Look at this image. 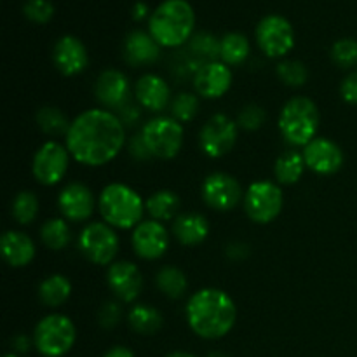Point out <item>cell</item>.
Masks as SVG:
<instances>
[{"label": "cell", "mask_w": 357, "mask_h": 357, "mask_svg": "<svg viewBox=\"0 0 357 357\" xmlns=\"http://www.w3.org/2000/svg\"><path fill=\"white\" fill-rule=\"evenodd\" d=\"M126 129L121 119L108 110L91 108L72 121L66 135V149L84 166H105L121 153Z\"/></svg>", "instance_id": "cell-1"}, {"label": "cell", "mask_w": 357, "mask_h": 357, "mask_svg": "<svg viewBox=\"0 0 357 357\" xmlns=\"http://www.w3.org/2000/svg\"><path fill=\"white\" fill-rule=\"evenodd\" d=\"M237 319V307L225 291L202 288L187 303V321L195 335L216 340L230 333Z\"/></svg>", "instance_id": "cell-2"}, {"label": "cell", "mask_w": 357, "mask_h": 357, "mask_svg": "<svg viewBox=\"0 0 357 357\" xmlns=\"http://www.w3.org/2000/svg\"><path fill=\"white\" fill-rule=\"evenodd\" d=\"M195 13L187 0H164L149 20L150 35L160 47H180L194 33Z\"/></svg>", "instance_id": "cell-3"}, {"label": "cell", "mask_w": 357, "mask_h": 357, "mask_svg": "<svg viewBox=\"0 0 357 357\" xmlns=\"http://www.w3.org/2000/svg\"><path fill=\"white\" fill-rule=\"evenodd\" d=\"M98 209L105 223L114 229H136L142 223L145 202L138 192L124 183H110L101 190Z\"/></svg>", "instance_id": "cell-4"}, {"label": "cell", "mask_w": 357, "mask_h": 357, "mask_svg": "<svg viewBox=\"0 0 357 357\" xmlns=\"http://www.w3.org/2000/svg\"><path fill=\"white\" fill-rule=\"evenodd\" d=\"M319 122L317 105L307 96H295L282 107L279 115V131L289 145L305 149L312 139H316Z\"/></svg>", "instance_id": "cell-5"}, {"label": "cell", "mask_w": 357, "mask_h": 357, "mask_svg": "<svg viewBox=\"0 0 357 357\" xmlns=\"http://www.w3.org/2000/svg\"><path fill=\"white\" fill-rule=\"evenodd\" d=\"M77 338L75 324L63 314H51L38 321L33 331V344L44 357H61L73 347Z\"/></svg>", "instance_id": "cell-6"}, {"label": "cell", "mask_w": 357, "mask_h": 357, "mask_svg": "<svg viewBox=\"0 0 357 357\" xmlns=\"http://www.w3.org/2000/svg\"><path fill=\"white\" fill-rule=\"evenodd\" d=\"M142 136L157 159H173L183 146V126L173 117H153L143 126Z\"/></svg>", "instance_id": "cell-7"}, {"label": "cell", "mask_w": 357, "mask_h": 357, "mask_svg": "<svg viewBox=\"0 0 357 357\" xmlns=\"http://www.w3.org/2000/svg\"><path fill=\"white\" fill-rule=\"evenodd\" d=\"M284 197L278 183L267 180L255 181L244 194V211L251 222L258 225H267L274 222L282 211Z\"/></svg>", "instance_id": "cell-8"}, {"label": "cell", "mask_w": 357, "mask_h": 357, "mask_svg": "<svg viewBox=\"0 0 357 357\" xmlns=\"http://www.w3.org/2000/svg\"><path fill=\"white\" fill-rule=\"evenodd\" d=\"M119 236L108 223H89L79 236V250L96 265H110L119 253Z\"/></svg>", "instance_id": "cell-9"}, {"label": "cell", "mask_w": 357, "mask_h": 357, "mask_svg": "<svg viewBox=\"0 0 357 357\" xmlns=\"http://www.w3.org/2000/svg\"><path fill=\"white\" fill-rule=\"evenodd\" d=\"M237 122L229 115L216 114L202 126L199 132V145L209 159L227 155L237 143Z\"/></svg>", "instance_id": "cell-10"}, {"label": "cell", "mask_w": 357, "mask_h": 357, "mask_svg": "<svg viewBox=\"0 0 357 357\" xmlns=\"http://www.w3.org/2000/svg\"><path fill=\"white\" fill-rule=\"evenodd\" d=\"M257 42L268 58H282L295 47V31L286 17L268 14L258 23Z\"/></svg>", "instance_id": "cell-11"}, {"label": "cell", "mask_w": 357, "mask_h": 357, "mask_svg": "<svg viewBox=\"0 0 357 357\" xmlns=\"http://www.w3.org/2000/svg\"><path fill=\"white\" fill-rule=\"evenodd\" d=\"M70 164V152L58 142H47L37 150L31 164L35 180L45 187L59 183L65 178Z\"/></svg>", "instance_id": "cell-12"}, {"label": "cell", "mask_w": 357, "mask_h": 357, "mask_svg": "<svg viewBox=\"0 0 357 357\" xmlns=\"http://www.w3.org/2000/svg\"><path fill=\"white\" fill-rule=\"evenodd\" d=\"M202 199L215 211H232L243 199V188L230 174L213 173L202 183Z\"/></svg>", "instance_id": "cell-13"}, {"label": "cell", "mask_w": 357, "mask_h": 357, "mask_svg": "<svg viewBox=\"0 0 357 357\" xmlns=\"http://www.w3.org/2000/svg\"><path fill=\"white\" fill-rule=\"evenodd\" d=\"M132 250L143 260H159L169 248V234L157 220L142 222L132 232Z\"/></svg>", "instance_id": "cell-14"}, {"label": "cell", "mask_w": 357, "mask_h": 357, "mask_svg": "<svg viewBox=\"0 0 357 357\" xmlns=\"http://www.w3.org/2000/svg\"><path fill=\"white\" fill-rule=\"evenodd\" d=\"M303 159L310 171L323 176L338 173L344 166V152L328 138H316L303 149Z\"/></svg>", "instance_id": "cell-15"}, {"label": "cell", "mask_w": 357, "mask_h": 357, "mask_svg": "<svg viewBox=\"0 0 357 357\" xmlns=\"http://www.w3.org/2000/svg\"><path fill=\"white\" fill-rule=\"evenodd\" d=\"M58 208L61 215L65 216V220L84 222V220H89L94 213L96 199H94V194L87 185L73 181L59 192Z\"/></svg>", "instance_id": "cell-16"}, {"label": "cell", "mask_w": 357, "mask_h": 357, "mask_svg": "<svg viewBox=\"0 0 357 357\" xmlns=\"http://www.w3.org/2000/svg\"><path fill=\"white\" fill-rule=\"evenodd\" d=\"M232 86V72L223 61H209L194 75L195 93L208 100H218Z\"/></svg>", "instance_id": "cell-17"}, {"label": "cell", "mask_w": 357, "mask_h": 357, "mask_svg": "<svg viewBox=\"0 0 357 357\" xmlns=\"http://www.w3.org/2000/svg\"><path fill=\"white\" fill-rule=\"evenodd\" d=\"M107 281L114 295L121 302L132 303L143 288V278L139 268L131 261H115L108 267Z\"/></svg>", "instance_id": "cell-18"}, {"label": "cell", "mask_w": 357, "mask_h": 357, "mask_svg": "<svg viewBox=\"0 0 357 357\" xmlns=\"http://www.w3.org/2000/svg\"><path fill=\"white\" fill-rule=\"evenodd\" d=\"M52 58H54L56 68L66 77L82 73L87 68V63H89L86 45L73 35H65V37L56 42Z\"/></svg>", "instance_id": "cell-19"}, {"label": "cell", "mask_w": 357, "mask_h": 357, "mask_svg": "<svg viewBox=\"0 0 357 357\" xmlns=\"http://www.w3.org/2000/svg\"><path fill=\"white\" fill-rule=\"evenodd\" d=\"M94 93L103 107L119 110L122 105L129 101V79L121 70H103L96 80Z\"/></svg>", "instance_id": "cell-20"}, {"label": "cell", "mask_w": 357, "mask_h": 357, "mask_svg": "<svg viewBox=\"0 0 357 357\" xmlns=\"http://www.w3.org/2000/svg\"><path fill=\"white\" fill-rule=\"evenodd\" d=\"M135 96L143 108L159 114L169 103L171 91L162 77L155 73H145L136 80Z\"/></svg>", "instance_id": "cell-21"}, {"label": "cell", "mask_w": 357, "mask_h": 357, "mask_svg": "<svg viewBox=\"0 0 357 357\" xmlns=\"http://www.w3.org/2000/svg\"><path fill=\"white\" fill-rule=\"evenodd\" d=\"M160 45L150 33L135 30L124 40V58L132 66L152 65L159 59Z\"/></svg>", "instance_id": "cell-22"}, {"label": "cell", "mask_w": 357, "mask_h": 357, "mask_svg": "<svg viewBox=\"0 0 357 357\" xmlns=\"http://www.w3.org/2000/svg\"><path fill=\"white\" fill-rule=\"evenodd\" d=\"M2 255L7 264L14 268L26 267L35 258V244L26 234L17 232V230H9L2 236L0 241Z\"/></svg>", "instance_id": "cell-23"}, {"label": "cell", "mask_w": 357, "mask_h": 357, "mask_svg": "<svg viewBox=\"0 0 357 357\" xmlns=\"http://www.w3.org/2000/svg\"><path fill=\"white\" fill-rule=\"evenodd\" d=\"M173 236L183 246H197L209 236V223L201 213H183L173 222Z\"/></svg>", "instance_id": "cell-24"}, {"label": "cell", "mask_w": 357, "mask_h": 357, "mask_svg": "<svg viewBox=\"0 0 357 357\" xmlns=\"http://www.w3.org/2000/svg\"><path fill=\"white\" fill-rule=\"evenodd\" d=\"M72 295V282L63 274H52L38 286V298L49 309H58Z\"/></svg>", "instance_id": "cell-25"}, {"label": "cell", "mask_w": 357, "mask_h": 357, "mask_svg": "<svg viewBox=\"0 0 357 357\" xmlns=\"http://www.w3.org/2000/svg\"><path fill=\"white\" fill-rule=\"evenodd\" d=\"M181 201L176 192L173 190H159L150 195L145 202L146 211L150 213L157 222H167V220H176L178 211H180Z\"/></svg>", "instance_id": "cell-26"}, {"label": "cell", "mask_w": 357, "mask_h": 357, "mask_svg": "<svg viewBox=\"0 0 357 357\" xmlns=\"http://www.w3.org/2000/svg\"><path fill=\"white\" fill-rule=\"evenodd\" d=\"M250 40L239 31H230L220 40V59L229 66L243 65L250 56Z\"/></svg>", "instance_id": "cell-27"}, {"label": "cell", "mask_w": 357, "mask_h": 357, "mask_svg": "<svg viewBox=\"0 0 357 357\" xmlns=\"http://www.w3.org/2000/svg\"><path fill=\"white\" fill-rule=\"evenodd\" d=\"M305 167L307 164L305 159H303V153L295 152V150H288V152H284L275 160V180L281 185H295L303 176Z\"/></svg>", "instance_id": "cell-28"}, {"label": "cell", "mask_w": 357, "mask_h": 357, "mask_svg": "<svg viewBox=\"0 0 357 357\" xmlns=\"http://www.w3.org/2000/svg\"><path fill=\"white\" fill-rule=\"evenodd\" d=\"M129 326L139 335H155L162 328V314L153 307L139 303L135 305L128 314Z\"/></svg>", "instance_id": "cell-29"}, {"label": "cell", "mask_w": 357, "mask_h": 357, "mask_svg": "<svg viewBox=\"0 0 357 357\" xmlns=\"http://www.w3.org/2000/svg\"><path fill=\"white\" fill-rule=\"evenodd\" d=\"M155 282L160 293L173 300L181 298L188 289V281L183 272L176 267H167V265L157 272Z\"/></svg>", "instance_id": "cell-30"}, {"label": "cell", "mask_w": 357, "mask_h": 357, "mask_svg": "<svg viewBox=\"0 0 357 357\" xmlns=\"http://www.w3.org/2000/svg\"><path fill=\"white\" fill-rule=\"evenodd\" d=\"M40 239L49 250L61 251L65 250L72 239V232H70L68 223L63 218H51L44 222L40 227Z\"/></svg>", "instance_id": "cell-31"}, {"label": "cell", "mask_w": 357, "mask_h": 357, "mask_svg": "<svg viewBox=\"0 0 357 357\" xmlns=\"http://www.w3.org/2000/svg\"><path fill=\"white\" fill-rule=\"evenodd\" d=\"M37 124L45 135L49 136H65L68 135V129L72 122L65 117L61 110L54 107H44L37 112Z\"/></svg>", "instance_id": "cell-32"}, {"label": "cell", "mask_w": 357, "mask_h": 357, "mask_svg": "<svg viewBox=\"0 0 357 357\" xmlns=\"http://www.w3.org/2000/svg\"><path fill=\"white\" fill-rule=\"evenodd\" d=\"M38 215V199L33 192L23 190L14 197L13 216L20 225H30Z\"/></svg>", "instance_id": "cell-33"}, {"label": "cell", "mask_w": 357, "mask_h": 357, "mask_svg": "<svg viewBox=\"0 0 357 357\" xmlns=\"http://www.w3.org/2000/svg\"><path fill=\"white\" fill-rule=\"evenodd\" d=\"M278 77L289 87H302L309 79V70L302 61L284 59L278 65Z\"/></svg>", "instance_id": "cell-34"}, {"label": "cell", "mask_w": 357, "mask_h": 357, "mask_svg": "<svg viewBox=\"0 0 357 357\" xmlns=\"http://www.w3.org/2000/svg\"><path fill=\"white\" fill-rule=\"evenodd\" d=\"M199 112V98L192 93H180L171 103V114L180 124L194 121Z\"/></svg>", "instance_id": "cell-35"}, {"label": "cell", "mask_w": 357, "mask_h": 357, "mask_svg": "<svg viewBox=\"0 0 357 357\" xmlns=\"http://www.w3.org/2000/svg\"><path fill=\"white\" fill-rule=\"evenodd\" d=\"M331 59L340 68H357V40L340 38L331 45Z\"/></svg>", "instance_id": "cell-36"}, {"label": "cell", "mask_w": 357, "mask_h": 357, "mask_svg": "<svg viewBox=\"0 0 357 357\" xmlns=\"http://www.w3.org/2000/svg\"><path fill=\"white\" fill-rule=\"evenodd\" d=\"M267 114H265L264 108L260 105H246L243 110L237 115V126L246 131H258V129L264 126Z\"/></svg>", "instance_id": "cell-37"}, {"label": "cell", "mask_w": 357, "mask_h": 357, "mask_svg": "<svg viewBox=\"0 0 357 357\" xmlns=\"http://www.w3.org/2000/svg\"><path fill=\"white\" fill-rule=\"evenodd\" d=\"M23 13L33 23H47L54 16V6L49 0H28Z\"/></svg>", "instance_id": "cell-38"}, {"label": "cell", "mask_w": 357, "mask_h": 357, "mask_svg": "<svg viewBox=\"0 0 357 357\" xmlns=\"http://www.w3.org/2000/svg\"><path fill=\"white\" fill-rule=\"evenodd\" d=\"M190 45L199 56H204V58L211 59L220 58V42L216 40L213 35L206 33V31H201V33L195 35V37L192 38Z\"/></svg>", "instance_id": "cell-39"}, {"label": "cell", "mask_w": 357, "mask_h": 357, "mask_svg": "<svg viewBox=\"0 0 357 357\" xmlns=\"http://www.w3.org/2000/svg\"><path fill=\"white\" fill-rule=\"evenodd\" d=\"M122 317V307L117 302H105L101 305L100 312H98V323L105 328V330H112L121 323Z\"/></svg>", "instance_id": "cell-40"}, {"label": "cell", "mask_w": 357, "mask_h": 357, "mask_svg": "<svg viewBox=\"0 0 357 357\" xmlns=\"http://www.w3.org/2000/svg\"><path fill=\"white\" fill-rule=\"evenodd\" d=\"M340 94L345 103L357 105V70L345 77L340 86Z\"/></svg>", "instance_id": "cell-41"}, {"label": "cell", "mask_w": 357, "mask_h": 357, "mask_svg": "<svg viewBox=\"0 0 357 357\" xmlns=\"http://www.w3.org/2000/svg\"><path fill=\"white\" fill-rule=\"evenodd\" d=\"M129 153H131L136 160H149L150 157H153L142 135H136L135 138L129 142Z\"/></svg>", "instance_id": "cell-42"}, {"label": "cell", "mask_w": 357, "mask_h": 357, "mask_svg": "<svg viewBox=\"0 0 357 357\" xmlns=\"http://www.w3.org/2000/svg\"><path fill=\"white\" fill-rule=\"evenodd\" d=\"M117 117L121 119L124 126H132L139 119V108L135 103H131V101H128V103H124L119 108Z\"/></svg>", "instance_id": "cell-43"}, {"label": "cell", "mask_w": 357, "mask_h": 357, "mask_svg": "<svg viewBox=\"0 0 357 357\" xmlns=\"http://www.w3.org/2000/svg\"><path fill=\"white\" fill-rule=\"evenodd\" d=\"M248 253H250V248L243 243H232L227 248V255H229L232 260H243V258L248 257Z\"/></svg>", "instance_id": "cell-44"}, {"label": "cell", "mask_w": 357, "mask_h": 357, "mask_svg": "<svg viewBox=\"0 0 357 357\" xmlns=\"http://www.w3.org/2000/svg\"><path fill=\"white\" fill-rule=\"evenodd\" d=\"M105 357H135V354L126 347H114L105 354Z\"/></svg>", "instance_id": "cell-45"}, {"label": "cell", "mask_w": 357, "mask_h": 357, "mask_svg": "<svg viewBox=\"0 0 357 357\" xmlns=\"http://www.w3.org/2000/svg\"><path fill=\"white\" fill-rule=\"evenodd\" d=\"M146 13H149V9H146L145 3H136L135 6V13H132V16H135V20H143V17L146 16Z\"/></svg>", "instance_id": "cell-46"}, {"label": "cell", "mask_w": 357, "mask_h": 357, "mask_svg": "<svg viewBox=\"0 0 357 357\" xmlns=\"http://www.w3.org/2000/svg\"><path fill=\"white\" fill-rule=\"evenodd\" d=\"M166 357H195V356L188 354V352H171V354Z\"/></svg>", "instance_id": "cell-47"}, {"label": "cell", "mask_w": 357, "mask_h": 357, "mask_svg": "<svg viewBox=\"0 0 357 357\" xmlns=\"http://www.w3.org/2000/svg\"><path fill=\"white\" fill-rule=\"evenodd\" d=\"M208 357H227V356H223V354H220V352H213V354H209Z\"/></svg>", "instance_id": "cell-48"}, {"label": "cell", "mask_w": 357, "mask_h": 357, "mask_svg": "<svg viewBox=\"0 0 357 357\" xmlns=\"http://www.w3.org/2000/svg\"><path fill=\"white\" fill-rule=\"evenodd\" d=\"M6 357H20V356H16V354H7Z\"/></svg>", "instance_id": "cell-49"}]
</instances>
